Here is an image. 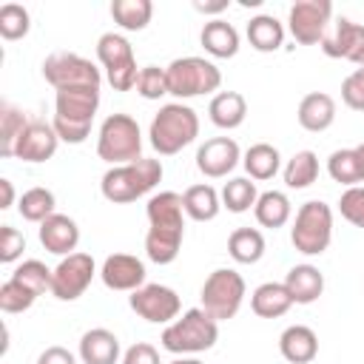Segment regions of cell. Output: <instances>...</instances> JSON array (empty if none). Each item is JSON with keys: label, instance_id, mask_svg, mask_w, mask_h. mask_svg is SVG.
Masks as SVG:
<instances>
[{"label": "cell", "instance_id": "cell-31", "mask_svg": "<svg viewBox=\"0 0 364 364\" xmlns=\"http://www.w3.org/2000/svg\"><path fill=\"white\" fill-rule=\"evenodd\" d=\"M327 173L333 176V182L355 188V185L364 182V159H361V154L355 148L333 151L330 159H327Z\"/></svg>", "mask_w": 364, "mask_h": 364}, {"label": "cell", "instance_id": "cell-42", "mask_svg": "<svg viewBox=\"0 0 364 364\" xmlns=\"http://www.w3.org/2000/svg\"><path fill=\"white\" fill-rule=\"evenodd\" d=\"M338 210H341V216L350 225H355V228L364 230V185L347 188L341 193V199H338Z\"/></svg>", "mask_w": 364, "mask_h": 364}, {"label": "cell", "instance_id": "cell-22", "mask_svg": "<svg viewBox=\"0 0 364 364\" xmlns=\"http://www.w3.org/2000/svg\"><path fill=\"white\" fill-rule=\"evenodd\" d=\"M279 353L290 364H310L318 355V338L307 324H290L279 336Z\"/></svg>", "mask_w": 364, "mask_h": 364}, {"label": "cell", "instance_id": "cell-4", "mask_svg": "<svg viewBox=\"0 0 364 364\" xmlns=\"http://www.w3.org/2000/svg\"><path fill=\"white\" fill-rule=\"evenodd\" d=\"M162 179V162L159 159H136L128 165H114L102 173L100 191L114 205H128L148 191H154Z\"/></svg>", "mask_w": 364, "mask_h": 364}, {"label": "cell", "instance_id": "cell-28", "mask_svg": "<svg viewBox=\"0 0 364 364\" xmlns=\"http://www.w3.org/2000/svg\"><path fill=\"white\" fill-rule=\"evenodd\" d=\"M247 43L262 51V54H270V51H279L282 43H284V26L273 17V14H256L247 20Z\"/></svg>", "mask_w": 364, "mask_h": 364}, {"label": "cell", "instance_id": "cell-50", "mask_svg": "<svg viewBox=\"0 0 364 364\" xmlns=\"http://www.w3.org/2000/svg\"><path fill=\"white\" fill-rule=\"evenodd\" d=\"M355 151H358V154H361V159H364V142H361V145H355Z\"/></svg>", "mask_w": 364, "mask_h": 364}, {"label": "cell", "instance_id": "cell-27", "mask_svg": "<svg viewBox=\"0 0 364 364\" xmlns=\"http://www.w3.org/2000/svg\"><path fill=\"white\" fill-rule=\"evenodd\" d=\"M182 208H185V216H191L193 222H210L222 210V196L216 193L213 185H205V182L191 185L182 193Z\"/></svg>", "mask_w": 364, "mask_h": 364}, {"label": "cell", "instance_id": "cell-25", "mask_svg": "<svg viewBox=\"0 0 364 364\" xmlns=\"http://www.w3.org/2000/svg\"><path fill=\"white\" fill-rule=\"evenodd\" d=\"M208 114H210V122L216 128L233 131L247 117V100L239 91H219V94H213V100L208 105Z\"/></svg>", "mask_w": 364, "mask_h": 364}, {"label": "cell", "instance_id": "cell-30", "mask_svg": "<svg viewBox=\"0 0 364 364\" xmlns=\"http://www.w3.org/2000/svg\"><path fill=\"white\" fill-rule=\"evenodd\" d=\"M290 213H293V205H290L287 193H282V191H264V193H259L256 208H253L256 222L262 228H273V230L282 228V225H287L290 222Z\"/></svg>", "mask_w": 364, "mask_h": 364}, {"label": "cell", "instance_id": "cell-7", "mask_svg": "<svg viewBox=\"0 0 364 364\" xmlns=\"http://www.w3.org/2000/svg\"><path fill=\"white\" fill-rule=\"evenodd\" d=\"M290 242L304 256H321L333 242V210L327 202L310 199L296 210Z\"/></svg>", "mask_w": 364, "mask_h": 364}, {"label": "cell", "instance_id": "cell-21", "mask_svg": "<svg viewBox=\"0 0 364 364\" xmlns=\"http://www.w3.org/2000/svg\"><path fill=\"white\" fill-rule=\"evenodd\" d=\"M284 287L293 296V304H313L324 293V273L316 264H293L284 276Z\"/></svg>", "mask_w": 364, "mask_h": 364}, {"label": "cell", "instance_id": "cell-41", "mask_svg": "<svg viewBox=\"0 0 364 364\" xmlns=\"http://www.w3.org/2000/svg\"><path fill=\"white\" fill-rule=\"evenodd\" d=\"M136 94L145 97V100H159V97H165V94H168V74H165V68H159V65H145V68H139Z\"/></svg>", "mask_w": 364, "mask_h": 364}, {"label": "cell", "instance_id": "cell-18", "mask_svg": "<svg viewBox=\"0 0 364 364\" xmlns=\"http://www.w3.org/2000/svg\"><path fill=\"white\" fill-rule=\"evenodd\" d=\"M57 145H60V136H57L54 125L43 122V119H31L28 128L23 131V136L17 139L14 156L23 162H46L57 154Z\"/></svg>", "mask_w": 364, "mask_h": 364}, {"label": "cell", "instance_id": "cell-2", "mask_svg": "<svg viewBox=\"0 0 364 364\" xmlns=\"http://www.w3.org/2000/svg\"><path fill=\"white\" fill-rule=\"evenodd\" d=\"M97 108H100V88L94 85L60 88L54 97V119H51L60 142H71V145L85 142Z\"/></svg>", "mask_w": 364, "mask_h": 364}, {"label": "cell", "instance_id": "cell-8", "mask_svg": "<svg viewBox=\"0 0 364 364\" xmlns=\"http://www.w3.org/2000/svg\"><path fill=\"white\" fill-rule=\"evenodd\" d=\"M168 94L179 100L210 94L222 85V71L205 57H176L168 68Z\"/></svg>", "mask_w": 364, "mask_h": 364}, {"label": "cell", "instance_id": "cell-23", "mask_svg": "<svg viewBox=\"0 0 364 364\" xmlns=\"http://www.w3.org/2000/svg\"><path fill=\"white\" fill-rule=\"evenodd\" d=\"M80 358H82V364H117L119 361V338L105 327H94V330L82 333V338H80Z\"/></svg>", "mask_w": 364, "mask_h": 364}, {"label": "cell", "instance_id": "cell-36", "mask_svg": "<svg viewBox=\"0 0 364 364\" xmlns=\"http://www.w3.org/2000/svg\"><path fill=\"white\" fill-rule=\"evenodd\" d=\"M219 196H222V208H228L230 213H245L256 208L259 191H256V182H250V176H233L225 182Z\"/></svg>", "mask_w": 364, "mask_h": 364}, {"label": "cell", "instance_id": "cell-39", "mask_svg": "<svg viewBox=\"0 0 364 364\" xmlns=\"http://www.w3.org/2000/svg\"><path fill=\"white\" fill-rule=\"evenodd\" d=\"M11 279H17L20 284H26L37 296H43L46 290H51V270L40 259H26L23 264H17L14 273H11Z\"/></svg>", "mask_w": 364, "mask_h": 364}, {"label": "cell", "instance_id": "cell-20", "mask_svg": "<svg viewBox=\"0 0 364 364\" xmlns=\"http://www.w3.org/2000/svg\"><path fill=\"white\" fill-rule=\"evenodd\" d=\"M296 117H299V125L304 131L321 134L336 122V100L330 94H324V91H313V94L301 97Z\"/></svg>", "mask_w": 364, "mask_h": 364}, {"label": "cell", "instance_id": "cell-34", "mask_svg": "<svg viewBox=\"0 0 364 364\" xmlns=\"http://www.w3.org/2000/svg\"><path fill=\"white\" fill-rule=\"evenodd\" d=\"M31 117L9 102L0 105V154L3 156H14V148H17V139L23 136V131L28 128Z\"/></svg>", "mask_w": 364, "mask_h": 364}, {"label": "cell", "instance_id": "cell-45", "mask_svg": "<svg viewBox=\"0 0 364 364\" xmlns=\"http://www.w3.org/2000/svg\"><path fill=\"white\" fill-rule=\"evenodd\" d=\"M122 364H162V361H159V353H156L154 344L136 341V344H131V347L125 350Z\"/></svg>", "mask_w": 364, "mask_h": 364}, {"label": "cell", "instance_id": "cell-24", "mask_svg": "<svg viewBox=\"0 0 364 364\" xmlns=\"http://www.w3.org/2000/svg\"><path fill=\"white\" fill-rule=\"evenodd\" d=\"M199 43L202 48L216 57V60H228V57H236L239 51V31L228 23V20H208L202 26V34H199Z\"/></svg>", "mask_w": 364, "mask_h": 364}, {"label": "cell", "instance_id": "cell-17", "mask_svg": "<svg viewBox=\"0 0 364 364\" xmlns=\"http://www.w3.org/2000/svg\"><path fill=\"white\" fill-rule=\"evenodd\" d=\"M100 279L108 290H139L145 284V264L142 259L131 256V253H111L105 262H102V270H100Z\"/></svg>", "mask_w": 364, "mask_h": 364}, {"label": "cell", "instance_id": "cell-13", "mask_svg": "<svg viewBox=\"0 0 364 364\" xmlns=\"http://www.w3.org/2000/svg\"><path fill=\"white\" fill-rule=\"evenodd\" d=\"M97 273V264H94V256L91 253H71V256H63L60 264L51 270V296L60 299V301H74L80 299L91 279Z\"/></svg>", "mask_w": 364, "mask_h": 364}, {"label": "cell", "instance_id": "cell-1", "mask_svg": "<svg viewBox=\"0 0 364 364\" xmlns=\"http://www.w3.org/2000/svg\"><path fill=\"white\" fill-rule=\"evenodd\" d=\"M148 213V233H145V253L156 264H171L179 256L185 239V208L182 196L173 191H159L145 205Z\"/></svg>", "mask_w": 364, "mask_h": 364}, {"label": "cell", "instance_id": "cell-3", "mask_svg": "<svg viewBox=\"0 0 364 364\" xmlns=\"http://www.w3.org/2000/svg\"><path fill=\"white\" fill-rule=\"evenodd\" d=\"M148 136L156 154L173 156L199 136V117L185 102H168L154 114Z\"/></svg>", "mask_w": 364, "mask_h": 364}, {"label": "cell", "instance_id": "cell-5", "mask_svg": "<svg viewBox=\"0 0 364 364\" xmlns=\"http://www.w3.org/2000/svg\"><path fill=\"white\" fill-rule=\"evenodd\" d=\"M219 338V321L210 318L202 307H191L185 310L176 321H171L162 330V347L173 355H185V353H205L216 344Z\"/></svg>", "mask_w": 364, "mask_h": 364}, {"label": "cell", "instance_id": "cell-43", "mask_svg": "<svg viewBox=\"0 0 364 364\" xmlns=\"http://www.w3.org/2000/svg\"><path fill=\"white\" fill-rule=\"evenodd\" d=\"M23 250H26V236L17 228L3 225L0 228V262L11 264V262H17L23 256Z\"/></svg>", "mask_w": 364, "mask_h": 364}, {"label": "cell", "instance_id": "cell-9", "mask_svg": "<svg viewBox=\"0 0 364 364\" xmlns=\"http://www.w3.org/2000/svg\"><path fill=\"white\" fill-rule=\"evenodd\" d=\"M245 290L247 287L242 273H236L233 267H219L202 284V310L216 321H228L239 313L245 301Z\"/></svg>", "mask_w": 364, "mask_h": 364}, {"label": "cell", "instance_id": "cell-48", "mask_svg": "<svg viewBox=\"0 0 364 364\" xmlns=\"http://www.w3.org/2000/svg\"><path fill=\"white\" fill-rule=\"evenodd\" d=\"M230 3L228 0H219V3H196V9L199 11H205V14H216V11H225Z\"/></svg>", "mask_w": 364, "mask_h": 364}, {"label": "cell", "instance_id": "cell-29", "mask_svg": "<svg viewBox=\"0 0 364 364\" xmlns=\"http://www.w3.org/2000/svg\"><path fill=\"white\" fill-rule=\"evenodd\" d=\"M242 165H245V171H247L250 179L264 182V179H273V176L279 173V168H282V154H279V148H273L270 142H256V145H250V148L245 151Z\"/></svg>", "mask_w": 364, "mask_h": 364}, {"label": "cell", "instance_id": "cell-49", "mask_svg": "<svg viewBox=\"0 0 364 364\" xmlns=\"http://www.w3.org/2000/svg\"><path fill=\"white\" fill-rule=\"evenodd\" d=\"M171 364H202L199 358H176V361H171Z\"/></svg>", "mask_w": 364, "mask_h": 364}, {"label": "cell", "instance_id": "cell-40", "mask_svg": "<svg viewBox=\"0 0 364 364\" xmlns=\"http://www.w3.org/2000/svg\"><path fill=\"white\" fill-rule=\"evenodd\" d=\"M37 299H40L37 293H31L26 284H20V282L11 279V276L0 284V310H3V313H23V310H28Z\"/></svg>", "mask_w": 364, "mask_h": 364}, {"label": "cell", "instance_id": "cell-10", "mask_svg": "<svg viewBox=\"0 0 364 364\" xmlns=\"http://www.w3.org/2000/svg\"><path fill=\"white\" fill-rule=\"evenodd\" d=\"M97 60L105 68V80L114 91H131L136 88V60H134V48L128 43V37L117 34V31H105L97 40Z\"/></svg>", "mask_w": 364, "mask_h": 364}, {"label": "cell", "instance_id": "cell-44", "mask_svg": "<svg viewBox=\"0 0 364 364\" xmlns=\"http://www.w3.org/2000/svg\"><path fill=\"white\" fill-rule=\"evenodd\" d=\"M341 100L353 111H364V65H358L353 74L344 77L341 82Z\"/></svg>", "mask_w": 364, "mask_h": 364}, {"label": "cell", "instance_id": "cell-12", "mask_svg": "<svg viewBox=\"0 0 364 364\" xmlns=\"http://www.w3.org/2000/svg\"><path fill=\"white\" fill-rule=\"evenodd\" d=\"M333 20V3L330 0H299L287 11V28L296 43L316 46L324 40Z\"/></svg>", "mask_w": 364, "mask_h": 364}, {"label": "cell", "instance_id": "cell-38", "mask_svg": "<svg viewBox=\"0 0 364 364\" xmlns=\"http://www.w3.org/2000/svg\"><path fill=\"white\" fill-rule=\"evenodd\" d=\"M31 28V14L20 3H3L0 6V37L3 40H20Z\"/></svg>", "mask_w": 364, "mask_h": 364}, {"label": "cell", "instance_id": "cell-16", "mask_svg": "<svg viewBox=\"0 0 364 364\" xmlns=\"http://www.w3.org/2000/svg\"><path fill=\"white\" fill-rule=\"evenodd\" d=\"M242 159V151L236 145L233 136H213L205 139L196 151V168L208 176V179H222L228 176Z\"/></svg>", "mask_w": 364, "mask_h": 364}, {"label": "cell", "instance_id": "cell-32", "mask_svg": "<svg viewBox=\"0 0 364 364\" xmlns=\"http://www.w3.org/2000/svg\"><path fill=\"white\" fill-rule=\"evenodd\" d=\"M228 253L239 264H256L264 256V236L256 228H236L228 236Z\"/></svg>", "mask_w": 364, "mask_h": 364}, {"label": "cell", "instance_id": "cell-19", "mask_svg": "<svg viewBox=\"0 0 364 364\" xmlns=\"http://www.w3.org/2000/svg\"><path fill=\"white\" fill-rule=\"evenodd\" d=\"M37 236H40V245L54 256H71L77 253V245H80V228L65 213H51L46 222H40Z\"/></svg>", "mask_w": 364, "mask_h": 364}, {"label": "cell", "instance_id": "cell-33", "mask_svg": "<svg viewBox=\"0 0 364 364\" xmlns=\"http://www.w3.org/2000/svg\"><path fill=\"white\" fill-rule=\"evenodd\" d=\"M111 17L125 31H142L154 17V3L151 0H114Z\"/></svg>", "mask_w": 364, "mask_h": 364}, {"label": "cell", "instance_id": "cell-11", "mask_svg": "<svg viewBox=\"0 0 364 364\" xmlns=\"http://www.w3.org/2000/svg\"><path fill=\"white\" fill-rule=\"evenodd\" d=\"M43 77H46L48 85H54V91L77 88V85L100 88V82H102V71L91 60H85V57H80L74 51H54V54H48L43 60Z\"/></svg>", "mask_w": 364, "mask_h": 364}, {"label": "cell", "instance_id": "cell-6", "mask_svg": "<svg viewBox=\"0 0 364 364\" xmlns=\"http://www.w3.org/2000/svg\"><path fill=\"white\" fill-rule=\"evenodd\" d=\"M97 156L111 168L142 159V131L131 114H111L102 119L97 134Z\"/></svg>", "mask_w": 364, "mask_h": 364}, {"label": "cell", "instance_id": "cell-46", "mask_svg": "<svg viewBox=\"0 0 364 364\" xmlns=\"http://www.w3.org/2000/svg\"><path fill=\"white\" fill-rule=\"evenodd\" d=\"M37 364H77V358H74V353H68L65 347H46L43 353H40V358H37Z\"/></svg>", "mask_w": 364, "mask_h": 364}, {"label": "cell", "instance_id": "cell-35", "mask_svg": "<svg viewBox=\"0 0 364 364\" xmlns=\"http://www.w3.org/2000/svg\"><path fill=\"white\" fill-rule=\"evenodd\" d=\"M318 179V156L313 151H296L284 165V185L293 191L310 188Z\"/></svg>", "mask_w": 364, "mask_h": 364}, {"label": "cell", "instance_id": "cell-37", "mask_svg": "<svg viewBox=\"0 0 364 364\" xmlns=\"http://www.w3.org/2000/svg\"><path fill=\"white\" fill-rule=\"evenodd\" d=\"M54 205H57V199H54V193L48 191V188H28L23 196H20V202H17V210H20V216L26 219V222H46L51 213H54Z\"/></svg>", "mask_w": 364, "mask_h": 364}, {"label": "cell", "instance_id": "cell-26", "mask_svg": "<svg viewBox=\"0 0 364 364\" xmlns=\"http://www.w3.org/2000/svg\"><path fill=\"white\" fill-rule=\"evenodd\" d=\"M293 307V296L287 293L284 282H264L253 290L250 296V310L259 316V318H279L284 316L287 310Z\"/></svg>", "mask_w": 364, "mask_h": 364}, {"label": "cell", "instance_id": "cell-15", "mask_svg": "<svg viewBox=\"0 0 364 364\" xmlns=\"http://www.w3.org/2000/svg\"><path fill=\"white\" fill-rule=\"evenodd\" d=\"M318 46L333 60H347L353 65H364V26L361 23L338 17L336 23H330V28Z\"/></svg>", "mask_w": 364, "mask_h": 364}, {"label": "cell", "instance_id": "cell-14", "mask_svg": "<svg viewBox=\"0 0 364 364\" xmlns=\"http://www.w3.org/2000/svg\"><path fill=\"white\" fill-rule=\"evenodd\" d=\"M128 304L139 318H145L151 324L176 321L179 318V307H182L176 290L168 287V284H142L139 290H134L128 296Z\"/></svg>", "mask_w": 364, "mask_h": 364}, {"label": "cell", "instance_id": "cell-47", "mask_svg": "<svg viewBox=\"0 0 364 364\" xmlns=\"http://www.w3.org/2000/svg\"><path fill=\"white\" fill-rule=\"evenodd\" d=\"M0 191H3L0 208H11L14 205V185H11V179H0Z\"/></svg>", "mask_w": 364, "mask_h": 364}]
</instances>
